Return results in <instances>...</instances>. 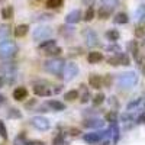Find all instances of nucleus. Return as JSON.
<instances>
[{
	"label": "nucleus",
	"mask_w": 145,
	"mask_h": 145,
	"mask_svg": "<svg viewBox=\"0 0 145 145\" xmlns=\"http://www.w3.org/2000/svg\"><path fill=\"white\" fill-rule=\"evenodd\" d=\"M33 94L35 96H39V97H48V96H51V89L48 86H44V84H35L33 89H32Z\"/></svg>",
	"instance_id": "obj_7"
},
{
	"label": "nucleus",
	"mask_w": 145,
	"mask_h": 145,
	"mask_svg": "<svg viewBox=\"0 0 145 145\" xmlns=\"http://www.w3.org/2000/svg\"><path fill=\"white\" fill-rule=\"evenodd\" d=\"M103 83H105V86H110L112 84V77H110V74H106V77L103 78Z\"/></svg>",
	"instance_id": "obj_37"
},
{
	"label": "nucleus",
	"mask_w": 145,
	"mask_h": 145,
	"mask_svg": "<svg viewBox=\"0 0 145 145\" xmlns=\"http://www.w3.org/2000/svg\"><path fill=\"white\" fill-rule=\"evenodd\" d=\"M5 86V76H0V89Z\"/></svg>",
	"instance_id": "obj_41"
},
{
	"label": "nucleus",
	"mask_w": 145,
	"mask_h": 145,
	"mask_svg": "<svg viewBox=\"0 0 145 145\" xmlns=\"http://www.w3.org/2000/svg\"><path fill=\"white\" fill-rule=\"evenodd\" d=\"M103 102H105V94L103 93H99V94H96L93 97V105L94 106H100Z\"/></svg>",
	"instance_id": "obj_29"
},
{
	"label": "nucleus",
	"mask_w": 145,
	"mask_h": 145,
	"mask_svg": "<svg viewBox=\"0 0 145 145\" xmlns=\"http://www.w3.org/2000/svg\"><path fill=\"white\" fill-rule=\"evenodd\" d=\"M59 32H61V33H70V35H72V33H74V28H67V26H61V28H59Z\"/></svg>",
	"instance_id": "obj_34"
},
{
	"label": "nucleus",
	"mask_w": 145,
	"mask_h": 145,
	"mask_svg": "<svg viewBox=\"0 0 145 145\" xmlns=\"http://www.w3.org/2000/svg\"><path fill=\"white\" fill-rule=\"evenodd\" d=\"M5 103H6V97H5L3 94H0V106L5 105Z\"/></svg>",
	"instance_id": "obj_40"
},
{
	"label": "nucleus",
	"mask_w": 145,
	"mask_h": 145,
	"mask_svg": "<svg viewBox=\"0 0 145 145\" xmlns=\"http://www.w3.org/2000/svg\"><path fill=\"white\" fill-rule=\"evenodd\" d=\"M16 44L15 41L10 39H3L0 42V59H7L10 57H13L16 52Z\"/></svg>",
	"instance_id": "obj_2"
},
{
	"label": "nucleus",
	"mask_w": 145,
	"mask_h": 145,
	"mask_svg": "<svg viewBox=\"0 0 145 145\" xmlns=\"http://www.w3.org/2000/svg\"><path fill=\"white\" fill-rule=\"evenodd\" d=\"M107 63L110 65H129L131 59L125 54H119V55H115V57H109Z\"/></svg>",
	"instance_id": "obj_6"
},
{
	"label": "nucleus",
	"mask_w": 145,
	"mask_h": 145,
	"mask_svg": "<svg viewBox=\"0 0 145 145\" xmlns=\"http://www.w3.org/2000/svg\"><path fill=\"white\" fill-rule=\"evenodd\" d=\"M31 123L33 128H36L38 131H48L51 128V122L50 119L45 118V116H33L31 119Z\"/></svg>",
	"instance_id": "obj_5"
},
{
	"label": "nucleus",
	"mask_w": 145,
	"mask_h": 145,
	"mask_svg": "<svg viewBox=\"0 0 145 145\" xmlns=\"http://www.w3.org/2000/svg\"><path fill=\"white\" fill-rule=\"evenodd\" d=\"M122 86H128V84H132L135 81V77H134V74H125V76H122Z\"/></svg>",
	"instance_id": "obj_28"
},
{
	"label": "nucleus",
	"mask_w": 145,
	"mask_h": 145,
	"mask_svg": "<svg viewBox=\"0 0 145 145\" xmlns=\"http://www.w3.org/2000/svg\"><path fill=\"white\" fill-rule=\"evenodd\" d=\"M64 59L61 58H50V59H46V61L44 63V70L46 72H50V74H54L57 77L61 76V72H63V68H64Z\"/></svg>",
	"instance_id": "obj_1"
},
{
	"label": "nucleus",
	"mask_w": 145,
	"mask_h": 145,
	"mask_svg": "<svg viewBox=\"0 0 145 145\" xmlns=\"http://www.w3.org/2000/svg\"><path fill=\"white\" fill-rule=\"evenodd\" d=\"M78 65L76 63H67L64 64V68H63V72H61V76H63V80L64 81H71V80H74L77 76H78Z\"/></svg>",
	"instance_id": "obj_3"
},
{
	"label": "nucleus",
	"mask_w": 145,
	"mask_h": 145,
	"mask_svg": "<svg viewBox=\"0 0 145 145\" xmlns=\"http://www.w3.org/2000/svg\"><path fill=\"white\" fill-rule=\"evenodd\" d=\"M103 54L102 52H99V51H91V52H89V55H87V61L90 63V64H97V63H100V61H103Z\"/></svg>",
	"instance_id": "obj_14"
},
{
	"label": "nucleus",
	"mask_w": 145,
	"mask_h": 145,
	"mask_svg": "<svg viewBox=\"0 0 145 145\" xmlns=\"http://www.w3.org/2000/svg\"><path fill=\"white\" fill-rule=\"evenodd\" d=\"M10 32H12L10 25H2V26H0V41L6 39L7 36L10 35Z\"/></svg>",
	"instance_id": "obj_23"
},
{
	"label": "nucleus",
	"mask_w": 145,
	"mask_h": 145,
	"mask_svg": "<svg viewBox=\"0 0 145 145\" xmlns=\"http://www.w3.org/2000/svg\"><path fill=\"white\" fill-rule=\"evenodd\" d=\"M106 120H109V122H116V113L115 112L106 113Z\"/></svg>",
	"instance_id": "obj_36"
},
{
	"label": "nucleus",
	"mask_w": 145,
	"mask_h": 145,
	"mask_svg": "<svg viewBox=\"0 0 145 145\" xmlns=\"http://www.w3.org/2000/svg\"><path fill=\"white\" fill-rule=\"evenodd\" d=\"M2 2H5V0H0V3H2Z\"/></svg>",
	"instance_id": "obj_42"
},
{
	"label": "nucleus",
	"mask_w": 145,
	"mask_h": 145,
	"mask_svg": "<svg viewBox=\"0 0 145 145\" xmlns=\"http://www.w3.org/2000/svg\"><path fill=\"white\" fill-rule=\"evenodd\" d=\"M128 20H129V18H128V15L126 13H123V12H120V13H118L116 16H115V19H113V22L115 23H122V25H125V23H128Z\"/></svg>",
	"instance_id": "obj_24"
},
{
	"label": "nucleus",
	"mask_w": 145,
	"mask_h": 145,
	"mask_svg": "<svg viewBox=\"0 0 145 145\" xmlns=\"http://www.w3.org/2000/svg\"><path fill=\"white\" fill-rule=\"evenodd\" d=\"M106 38H107L109 41H112V42L118 41V39H119V32H118V29H109V31L106 32Z\"/></svg>",
	"instance_id": "obj_26"
},
{
	"label": "nucleus",
	"mask_w": 145,
	"mask_h": 145,
	"mask_svg": "<svg viewBox=\"0 0 145 145\" xmlns=\"http://www.w3.org/2000/svg\"><path fill=\"white\" fill-rule=\"evenodd\" d=\"M103 125V122L100 119H89V120H84L83 122V126L84 128H89V129H93V128H100Z\"/></svg>",
	"instance_id": "obj_18"
},
{
	"label": "nucleus",
	"mask_w": 145,
	"mask_h": 145,
	"mask_svg": "<svg viewBox=\"0 0 145 145\" xmlns=\"http://www.w3.org/2000/svg\"><path fill=\"white\" fill-rule=\"evenodd\" d=\"M0 137L3 139H7V129H6V125L0 120Z\"/></svg>",
	"instance_id": "obj_33"
},
{
	"label": "nucleus",
	"mask_w": 145,
	"mask_h": 145,
	"mask_svg": "<svg viewBox=\"0 0 145 145\" xmlns=\"http://www.w3.org/2000/svg\"><path fill=\"white\" fill-rule=\"evenodd\" d=\"M13 99L18 102H23L28 99V90L26 87H16L13 90Z\"/></svg>",
	"instance_id": "obj_12"
},
{
	"label": "nucleus",
	"mask_w": 145,
	"mask_h": 145,
	"mask_svg": "<svg viewBox=\"0 0 145 145\" xmlns=\"http://www.w3.org/2000/svg\"><path fill=\"white\" fill-rule=\"evenodd\" d=\"M54 33V29L50 28V26H38L35 31H33V41H45L48 38H51Z\"/></svg>",
	"instance_id": "obj_4"
},
{
	"label": "nucleus",
	"mask_w": 145,
	"mask_h": 145,
	"mask_svg": "<svg viewBox=\"0 0 145 145\" xmlns=\"http://www.w3.org/2000/svg\"><path fill=\"white\" fill-rule=\"evenodd\" d=\"M80 20H81V12L78 9L68 12L65 16V23H68V25H74V23H78Z\"/></svg>",
	"instance_id": "obj_8"
},
{
	"label": "nucleus",
	"mask_w": 145,
	"mask_h": 145,
	"mask_svg": "<svg viewBox=\"0 0 145 145\" xmlns=\"http://www.w3.org/2000/svg\"><path fill=\"white\" fill-rule=\"evenodd\" d=\"M51 19H54V15L52 13H39L38 16H35V20H51Z\"/></svg>",
	"instance_id": "obj_30"
},
{
	"label": "nucleus",
	"mask_w": 145,
	"mask_h": 145,
	"mask_svg": "<svg viewBox=\"0 0 145 145\" xmlns=\"http://www.w3.org/2000/svg\"><path fill=\"white\" fill-rule=\"evenodd\" d=\"M84 35H86V39H87V45L89 46H91L93 44H96V41H97V36H96V33L90 28H87V31L84 32Z\"/></svg>",
	"instance_id": "obj_19"
},
{
	"label": "nucleus",
	"mask_w": 145,
	"mask_h": 145,
	"mask_svg": "<svg viewBox=\"0 0 145 145\" xmlns=\"http://www.w3.org/2000/svg\"><path fill=\"white\" fill-rule=\"evenodd\" d=\"M52 145H64V137L63 135H57L54 142H52Z\"/></svg>",
	"instance_id": "obj_35"
},
{
	"label": "nucleus",
	"mask_w": 145,
	"mask_h": 145,
	"mask_svg": "<svg viewBox=\"0 0 145 145\" xmlns=\"http://www.w3.org/2000/svg\"><path fill=\"white\" fill-rule=\"evenodd\" d=\"M94 15H96V12H94V7L93 6H89L87 10L84 12V15H83V20H86V22H91L94 19Z\"/></svg>",
	"instance_id": "obj_21"
},
{
	"label": "nucleus",
	"mask_w": 145,
	"mask_h": 145,
	"mask_svg": "<svg viewBox=\"0 0 145 145\" xmlns=\"http://www.w3.org/2000/svg\"><path fill=\"white\" fill-rule=\"evenodd\" d=\"M78 134H80V131H78V129H76V128L70 129V135H71V137H77Z\"/></svg>",
	"instance_id": "obj_39"
},
{
	"label": "nucleus",
	"mask_w": 145,
	"mask_h": 145,
	"mask_svg": "<svg viewBox=\"0 0 145 145\" xmlns=\"http://www.w3.org/2000/svg\"><path fill=\"white\" fill-rule=\"evenodd\" d=\"M144 35H145V25L137 26V28H135V36H138V38H142Z\"/></svg>",
	"instance_id": "obj_32"
},
{
	"label": "nucleus",
	"mask_w": 145,
	"mask_h": 145,
	"mask_svg": "<svg viewBox=\"0 0 145 145\" xmlns=\"http://www.w3.org/2000/svg\"><path fill=\"white\" fill-rule=\"evenodd\" d=\"M89 84H90V87H93V89H96V90L102 89V86H103V78H102V76H99V74H90V76H89Z\"/></svg>",
	"instance_id": "obj_10"
},
{
	"label": "nucleus",
	"mask_w": 145,
	"mask_h": 145,
	"mask_svg": "<svg viewBox=\"0 0 145 145\" xmlns=\"http://www.w3.org/2000/svg\"><path fill=\"white\" fill-rule=\"evenodd\" d=\"M29 32V25H25V23H22V25H18L13 31L15 36L16 38H23V36H26Z\"/></svg>",
	"instance_id": "obj_16"
},
{
	"label": "nucleus",
	"mask_w": 145,
	"mask_h": 145,
	"mask_svg": "<svg viewBox=\"0 0 145 145\" xmlns=\"http://www.w3.org/2000/svg\"><path fill=\"white\" fill-rule=\"evenodd\" d=\"M46 9H61L64 0H46Z\"/></svg>",
	"instance_id": "obj_20"
},
{
	"label": "nucleus",
	"mask_w": 145,
	"mask_h": 145,
	"mask_svg": "<svg viewBox=\"0 0 145 145\" xmlns=\"http://www.w3.org/2000/svg\"><path fill=\"white\" fill-rule=\"evenodd\" d=\"M46 106L51 109V110H54V112H63V110H65V103H63V102H59V100H55V99H51V100H48L46 102Z\"/></svg>",
	"instance_id": "obj_11"
},
{
	"label": "nucleus",
	"mask_w": 145,
	"mask_h": 145,
	"mask_svg": "<svg viewBox=\"0 0 145 145\" xmlns=\"http://www.w3.org/2000/svg\"><path fill=\"white\" fill-rule=\"evenodd\" d=\"M61 52H63V48L61 46H58L57 44L55 45H52V46H50V48H46V50L44 51V54L46 55V57H58V55H61Z\"/></svg>",
	"instance_id": "obj_15"
},
{
	"label": "nucleus",
	"mask_w": 145,
	"mask_h": 145,
	"mask_svg": "<svg viewBox=\"0 0 145 145\" xmlns=\"http://www.w3.org/2000/svg\"><path fill=\"white\" fill-rule=\"evenodd\" d=\"M78 96H80V93H78V90H70V91H67L65 94H64V99L67 100V102H74V100H77L78 99Z\"/></svg>",
	"instance_id": "obj_22"
},
{
	"label": "nucleus",
	"mask_w": 145,
	"mask_h": 145,
	"mask_svg": "<svg viewBox=\"0 0 145 145\" xmlns=\"http://www.w3.org/2000/svg\"><path fill=\"white\" fill-rule=\"evenodd\" d=\"M7 116L9 118H15V119H19V118H22V113L18 110V109H9V112H7Z\"/></svg>",
	"instance_id": "obj_31"
},
{
	"label": "nucleus",
	"mask_w": 145,
	"mask_h": 145,
	"mask_svg": "<svg viewBox=\"0 0 145 145\" xmlns=\"http://www.w3.org/2000/svg\"><path fill=\"white\" fill-rule=\"evenodd\" d=\"M81 3H83L84 6L89 7V6H93V5H94V0H81Z\"/></svg>",
	"instance_id": "obj_38"
},
{
	"label": "nucleus",
	"mask_w": 145,
	"mask_h": 145,
	"mask_svg": "<svg viewBox=\"0 0 145 145\" xmlns=\"http://www.w3.org/2000/svg\"><path fill=\"white\" fill-rule=\"evenodd\" d=\"M81 99H80V102L81 103H87L90 99H91V96H90V93H89V90L86 89V86L84 84H81Z\"/></svg>",
	"instance_id": "obj_25"
},
{
	"label": "nucleus",
	"mask_w": 145,
	"mask_h": 145,
	"mask_svg": "<svg viewBox=\"0 0 145 145\" xmlns=\"http://www.w3.org/2000/svg\"><path fill=\"white\" fill-rule=\"evenodd\" d=\"M102 138H103L102 132H89V134L83 135V141L87 142V144H96V142H99Z\"/></svg>",
	"instance_id": "obj_9"
},
{
	"label": "nucleus",
	"mask_w": 145,
	"mask_h": 145,
	"mask_svg": "<svg viewBox=\"0 0 145 145\" xmlns=\"http://www.w3.org/2000/svg\"><path fill=\"white\" fill-rule=\"evenodd\" d=\"M55 44H57V42H55V39H48V41L45 39L44 42H41V44H39V46H38V48H39L41 51H45L46 48H50V46H52V45H55Z\"/></svg>",
	"instance_id": "obj_27"
},
{
	"label": "nucleus",
	"mask_w": 145,
	"mask_h": 145,
	"mask_svg": "<svg viewBox=\"0 0 145 145\" xmlns=\"http://www.w3.org/2000/svg\"><path fill=\"white\" fill-rule=\"evenodd\" d=\"M112 15V9L110 7H106V6H100L99 10H97V18L105 20V19H109Z\"/></svg>",
	"instance_id": "obj_17"
},
{
	"label": "nucleus",
	"mask_w": 145,
	"mask_h": 145,
	"mask_svg": "<svg viewBox=\"0 0 145 145\" xmlns=\"http://www.w3.org/2000/svg\"><path fill=\"white\" fill-rule=\"evenodd\" d=\"M13 15H15V9H13V6H10V5L2 7V10H0V16H2V19H5V20L12 19Z\"/></svg>",
	"instance_id": "obj_13"
}]
</instances>
